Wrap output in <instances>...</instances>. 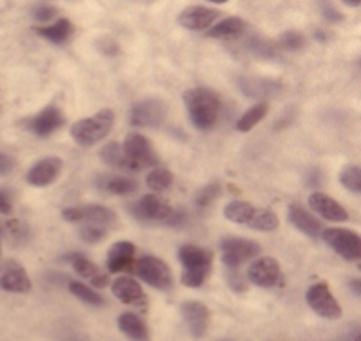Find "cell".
<instances>
[{"mask_svg": "<svg viewBox=\"0 0 361 341\" xmlns=\"http://www.w3.org/2000/svg\"><path fill=\"white\" fill-rule=\"evenodd\" d=\"M100 158H102V162H106L107 166L129 169L128 162H126V156H123L122 144H118V142H111V144L104 145L102 149H100Z\"/></svg>", "mask_w": 361, "mask_h": 341, "instance_id": "cell-30", "label": "cell"}, {"mask_svg": "<svg viewBox=\"0 0 361 341\" xmlns=\"http://www.w3.org/2000/svg\"><path fill=\"white\" fill-rule=\"evenodd\" d=\"M135 273L154 289L166 290L173 285V274H171L169 265L158 256H142L140 260L135 261Z\"/></svg>", "mask_w": 361, "mask_h": 341, "instance_id": "cell-7", "label": "cell"}, {"mask_svg": "<svg viewBox=\"0 0 361 341\" xmlns=\"http://www.w3.org/2000/svg\"><path fill=\"white\" fill-rule=\"evenodd\" d=\"M0 256H2V229H0Z\"/></svg>", "mask_w": 361, "mask_h": 341, "instance_id": "cell-43", "label": "cell"}, {"mask_svg": "<svg viewBox=\"0 0 361 341\" xmlns=\"http://www.w3.org/2000/svg\"><path fill=\"white\" fill-rule=\"evenodd\" d=\"M131 214L140 222H169L173 218L174 209L158 194H144L138 202L131 205Z\"/></svg>", "mask_w": 361, "mask_h": 341, "instance_id": "cell-10", "label": "cell"}, {"mask_svg": "<svg viewBox=\"0 0 361 341\" xmlns=\"http://www.w3.org/2000/svg\"><path fill=\"white\" fill-rule=\"evenodd\" d=\"M278 46L281 49H287V51H296V49H302L305 46V37L298 31H287L278 39Z\"/></svg>", "mask_w": 361, "mask_h": 341, "instance_id": "cell-34", "label": "cell"}, {"mask_svg": "<svg viewBox=\"0 0 361 341\" xmlns=\"http://www.w3.org/2000/svg\"><path fill=\"white\" fill-rule=\"evenodd\" d=\"M259 251H262L259 243L252 242V240L229 236L221 242V260L227 269L236 271L242 264L256 258Z\"/></svg>", "mask_w": 361, "mask_h": 341, "instance_id": "cell-8", "label": "cell"}, {"mask_svg": "<svg viewBox=\"0 0 361 341\" xmlns=\"http://www.w3.org/2000/svg\"><path fill=\"white\" fill-rule=\"evenodd\" d=\"M310 209L329 222H347L348 213L338 200L331 198L325 192H312L309 197Z\"/></svg>", "mask_w": 361, "mask_h": 341, "instance_id": "cell-21", "label": "cell"}, {"mask_svg": "<svg viewBox=\"0 0 361 341\" xmlns=\"http://www.w3.org/2000/svg\"><path fill=\"white\" fill-rule=\"evenodd\" d=\"M66 222H85L87 225H113L116 214L104 205H80V207H66L62 211Z\"/></svg>", "mask_w": 361, "mask_h": 341, "instance_id": "cell-13", "label": "cell"}, {"mask_svg": "<svg viewBox=\"0 0 361 341\" xmlns=\"http://www.w3.org/2000/svg\"><path fill=\"white\" fill-rule=\"evenodd\" d=\"M118 328L131 341H151V333L140 316L135 312H122L118 316Z\"/></svg>", "mask_w": 361, "mask_h": 341, "instance_id": "cell-24", "label": "cell"}, {"mask_svg": "<svg viewBox=\"0 0 361 341\" xmlns=\"http://www.w3.org/2000/svg\"><path fill=\"white\" fill-rule=\"evenodd\" d=\"M15 169V158L8 153L0 151V176L9 175Z\"/></svg>", "mask_w": 361, "mask_h": 341, "instance_id": "cell-37", "label": "cell"}, {"mask_svg": "<svg viewBox=\"0 0 361 341\" xmlns=\"http://www.w3.org/2000/svg\"><path fill=\"white\" fill-rule=\"evenodd\" d=\"M173 180L174 178L171 170L157 167V169L149 173L147 178H145V184H147V187L153 192H166L173 185Z\"/></svg>", "mask_w": 361, "mask_h": 341, "instance_id": "cell-28", "label": "cell"}, {"mask_svg": "<svg viewBox=\"0 0 361 341\" xmlns=\"http://www.w3.org/2000/svg\"><path fill=\"white\" fill-rule=\"evenodd\" d=\"M35 33L42 37V39L49 40L55 46H64L71 40L73 33H75V26H73L71 22L68 18H59L49 26H40L35 27Z\"/></svg>", "mask_w": 361, "mask_h": 341, "instance_id": "cell-25", "label": "cell"}, {"mask_svg": "<svg viewBox=\"0 0 361 341\" xmlns=\"http://www.w3.org/2000/svg\"><path fill=\"white\" fill-rule=\"evenodd\" d=\"M56 8L49 4H39L33 8V17L40 22H46V20H51V18L56 17Z\"/></svg>", "mask_w": 361, "mask_h": 341, "instance_id": "cell-36", "label": "cell"}, {"mask_svg": "<svg viewBox=\"0 0 361 341\" xmlns=\"http://www.w3.org/2000/svg\"><path fill=\"white\" fill-rule=\"evenodd\" d=\"M247 278H249V282L258 287H264V289H271V287L283 283L280 261L272 256H264V258L252 261V265L247 271Z\"/></svg>", "mask_w": 361, "mask_h": 341, "instance_id": "cell-12", "label": "cell"}, {"mask_svg": "<svg viewBox=\"0 0 361 341\" xmlns=\"http://www.w3.org/2000/svg\"><path fill=\"white\" fill-rule=\"evenodd\" d=\"M224 216L229 222L240 223V225L251 227L255 230H264V232H272L280 225V220L272 211L256 207L249 202L234 200L224 207Z\"/></svg>", "mask_w": 361, "mask_h": 341, "instance_id": "cell-3", "label": "cell"}, {"mask_svg": "<svg viewBox=\"0 0 361 341\" xmlns=\"http://www.w3.org/2000/svg\"><path fill=\"white\" fill-rule=\"evenodd\" d=\"M245 27L247 24L240 17H229L211 27L207 37H211V39H234V37L242 35Z\"/></svg>", "mask_w": 361, "mask_h": 341, "instance_id": "cell-26", "label": "cell"}, {"mask_svg": "<svg viewBox=\"0 0 361 341\" xmlns=\"http://www.w3.org/2000/svg\"><path fill=\"white\" fill-rule=\"evenodd\" d=\"M180 311H182L183 321L188 323L191 336L204 337L209 328V321H211V312H209L207 305L202 302L189 299V302H183L180 305Z\"/></svg>", "mask_w": 361, "mask_h": 341, "instance_id": "cell-17", "label": "cell"}, {"mask_svg": "<svg viewBox=\"0 0 361 341\" xmlns=\"http://www.w3.org/2000/svg\"><path fill=\"white\" fill-rule=\"evenodd\" d=\"M69 290L75 298H78L80 302L87 303V305H93V307H102L104 298L98 292H94L93 289H90L87 285H84L82 282H71L69 283Z\"/></svg>", "mask_w": 361, "mask_h": 341, "instance_id": "cell-31", "label": "cell"}, {"mask_svg": "<svg viewBox=\"0 0 361 341\" xmlns=\"http://www.w3.org/2000/svg\"><path fill=\"white\" fill-rule=\"evenodd\" d=\"M135 243H113L109 251H107V271H109V273H131V271H135Z\"/></svg>", "mask_w": 361, "mask_h": 341, "instance_id": "cell-19", "label": "cell"}, {"mask_svg": "<svg viewBox=\"0 0 361 341\" xmlns=\"http://www.w3.org/2000/svg\"><path fill=\"white\" fill-rule=\"evenodd\" d=\"M218 17H220L218 9L207 8V6H191L178 15V22L180 26L189 31H204L209 26H213Z\"/></svg>", "mask_w": 361, "mask_h": 341, "instance_id": "cell-20", "label": "cell"}, {"mask_svg": "<svg viewBox=\"0 0 361 341\" xmlns=\"http://www.w3.org/2000/svg\"><path fill=\"white\" fill-rule=\"evenodd\" d=\"M13 213V205L11 200L4 191H0V214H11Z\"/></svg>", "mask_w": 361, "mask_h": 341, "instance_id": "cell-40", "label": "cell"}, {"mask_svg": "<svg viewBox=\"0 0 361 341\" xmlns=\"http://www.w3.org/2000/svg\"><path fill=\"white\" fill-rule=\"evenodd\" d=\"M305 299L307 305H309L316 314L325 318V320H340L341 314H343L340 303L334 298L331 287L325 282L314 283V285L310 287V289L307 290Z\"/></svg>", "mask_w": 361, "mask_h": 341, "instance_id": "cell-9", "label": "cell"}, {"mask_svg": "<svg viewBox=\"0 0 361 341\" xmlns=\"http://www.w3.org/2000/svg\"><path fill=\"white\" fill-rule=\"evenodd\" d=\"M340 182L345 189L357 194L361 191V170L357 166H347L341 169Z\"/></svg>", "mask_w": 361, "mask_h": 341, "instance_id": "cell-33", "label": "cell"}, {"mask_svg": "<svg viewBox=\"0 0 361 341\" xmlns=\"http://www.w3.org/2000/svg\"><path fill=\"white\" fill-rule=\"evenodd\" d=\"M229 285L233 287L236 292H243V290H247L245 280H242V274H238V273L229 274Z\"/></svg>", "mask_w": 361, "mask_h": 341, "instance_id": "cell-38", "label": "cell"}, {"mask_svg": "<svg viewBox=\"0 0 361 341\" xmlns=\"http://www.w3.org/2000/svg\"><path fill=\"white\" fill-rule=\"evenodd\" d=\"M0 289L6 292H15V294H27L33 285L27 276L26 269L17 261H9L0 271Z\"/></svg>", "mask_w": 361, "mask_h": 341, "instance_id": "cell-18", "label": "cell"}, {"mask_svg": "<svg viewBox=\"0 0 361 341\" xmlns=\"http://www.w3.org/2000/svg\"><path fill=\"white\" fill-rule=\"evenodd\" d=\"M345 4H347V6H353V8H356V6H360L361 2H360V0H347Z\"/></svg>", "mask_w": 361, "mask_h": 341, "instance_id": "cell-41", "label": "cell"}, {"mask_svg": "<svg viewBox=\"0 0 361 341\" xmlns=\"http://www.w3.org/2000/svg\"><path fill=\"white\" fill-rule=\"evenodd\" d=\"M183 104L196 129L207 131L216 124L221 111V100L216 91L209 87H191L183 93Z\"/></svg>", "mask_w": 361, "mask_h": 341, "instance_id": "cell-1", "label": "cell"}, {"mask_svg": "<svg viewBox=\"0 0 361 341\" xmlns=\"http://www.w3.org/2000/svg\"><path fill=\"white\" fill-rule=\"evenodd\" d=\"M322 11H323V17L327 18V20H332V22H340L341 18H343V15L340 13V11H338V9L334 8V6H323L322 8Z\"/></svg>", "mask_w": 361, "mask_h": 341, "instance_id": "cell-39", "label": "cell"}, {"mask_svg": "<svg viewBox=\"0 0 361 341\" xmlns=\"http://www.w3.org/2000/svg\"><path fill=\"white\" fill-rule=\"evenodd\" d=\"M111 290L118 302H122L123 305H131V307L138 309L142 312H147L149 309V299L145 296L144 289L136 280L129 276H120L116 278L113 285H111Z\"/></svg>", "mask_w": 361, "mask_h": 341, "instance_id": "cell-15", "label": "cell"}, {"mask_svg": "<svg viewBox=\"0 0 361 341\" xmlns=\"http://www.w3.org/2000/svg\"><path fill=\"white\" fill-rule=\"evenodd\" d=\"M66 122V116L62 113L59 106L55 104H49L39 111L37 115L30 116V118L24 120V128L30 129L33 135L40 138H47L49 135H53L55 131H59Z\"/></svg>", "mask_w": 361, "mask_h": 341, "instance_id": "cell-11", "label": "cell"}, {"mask_svg": "<svg viewBox=\"0 0 361 341\" xmlns=\"http://www.w3.org/2000/svg\"><path fill=\"white\" fill-rule=\"evenodd\" d=\"M166 118L167 106L160 99H145L131 109V124L135 128H158Z\"/></svg>", "mask_w": 361, "mask_h": 341, "instance_id": "cell-14", "label": "cell"}, {"mask_svg": "<svg viewBox=\"0 0 361 341\" xmlns=\"http://www.w3.org/2000/svg\"><path fill=\"white\" fill-rule=\"evenodd\" d=\"M323 240L347 261H357L361 256V240L356 230L343 227H329L322 232Z\"/></svg>", "mask_w": 361, "mask_h": 341, "instance_id": "cell-6", "label": "cell"}, {"mask_svg": "<svg viewBox=\"0 0 361 341\" xmlns=\"http://www.w3.org/2000/svg\"><path fill=\"white\" fill-rule=\"evenodd\" d=\"M269 113V104L267 102H258L256 106H252L251 109H247L240 120L236 122V129L240 132H249L255 125H258L262 120L265 118V115Z\"/></svg>", "mask_w": 361, "mask_h": 341, "instance_id": "cell-27", "label": "cell"}, {"mask_svg": "<svg viewBox=\"0 0 361 341\" xmlns=\"http://www.w3.org/2000/svg\"><path fill=\"white\" fill-rule=\"evenodd\" d=\"M115 124V113L111 109H100L93 116L82 118L71 125V137L82 147H93L109 135Z\"/></svg>", "mask_w": 361, "mask_h": 341, "instance_id": "cell-4", "label": "cell"}, {"mask_svg": "<svg viewBox=\"0 0 361 341\" xmlns=\"http://www.w3.org/2000/svg\"><path fill=\"white\" fill-rule=\"evenodd\" d=\"M287 216L298 230H302L303 235L310 236V238H318L319 232H322V223L318 222V218L312 216L302 205H290Z\"/></svg>", "mask_w": 361, "mask_h": 341, "instance_id": "cell-23", "label": "cell"}, {"mask_svg": "<svg viewBox=\"0 0 361 341\" xmlns=\"http://www.w3.org/2000/svg\"><path fill=\"white\" fill-rule=\"evenodd\" d=\"M213 252L198 245H183L178 251V260L182 264V283L191 289H198L207 282L213 271Z\"/></svg>", "mask_w": 361, "mask_h": 341, "instance_id": "cell-2", "label": "cell"}, {"mask_svg": "<svg viewBox=\"0 0 361 341\" xmlns=\"http://www.w3.org/2000/svg\"><path fill=\"white\" fill-rule=\"evenodd\" d=\"M220 194H221V185L218 184V182L205 185V187H202L200 191H198V194H196L195 198L196 207H198V209H207V207H211V205L220 198Z\"/></svg>", "mask_w": 361, "mask_h": 341, "instance_id": "cell-32", "label": "cell"}, {"mask_svg": "<svg viewBox=\"0 0 361 341\" xmlns=\"http://www.w3.org/2000/svg\"><path fill=\"white\" fill-rule=\"evenodd\" d=\"M64 162L59 156H47L35 163L26 175V182L33 187H47L53 182H56L62 173Z\"/></svg>", "mask_w": 361, "mask_h": 341, "instance_id": "cell-16", "label": "cell"}, {"mask_svg": "<svg viewBox=\"0 0 361 341\" xmlns=\"http://www.w3.org/2000/svg\"><path fill=\"white\" fill-rule=\"evenodd\" d=\"M122 151L128 167L131 170L157 167L158 162H160L153 144L149 142V138H145L144 135H138V132H131V135L126 137L122 144Z\"/></svg>", "mask_w": 361, "mask_h": 341, "instance_id": "cell-5", "label": "cell"}, {"mask_svg": "<svg viewBox=\"0 0 361 341\" xmlns=\"http://www.w3.org/2000/svg\"><path fill=\"white\" fill-rule=\"evenodd\" d=\"M107 192L111 194H116V197H128L133 192L138 191V184H136L133 178H122V176H113V178H107L106 184L102 185Z\"/></svg>", "mask_w": 361, "mask_h": 341, "instance_id": "cell-29", "label": "cell"}, {"mask_svg": "<svg viewBox=\"0 0 361 341\" xmlns=\"http://www.w3.org/2000/svg\"><path fill=\"white\" fill-rule=\"evenodd\" d=\"M68 260L71 261L75 273H77L80 278H84V280H87L91 285L98 287V289H104V287H107V283H109V276H107L106 271H102L97 264H93L91 260H87L84 254H78V252H75V254L68 256Z\"/></svg>", "mask_w": 361, "mask_h": 341, "instance_id": "cell-22", "label": "cell"}, {"mask_svg": "<svg viewBox=\"0 0 361 341\" xmlns=\"http://www.w3.org/2000/svg\"><path fill=\"white\" fill-rule=\"evenodd\" d=\"M353 289H354V292H356V294H360V283H357V280H354V282H353Z\"/></svg>", "mask_w": 361, "mask_h": 341, "instance_id": "cell-42", "label": "cell"}, {"mask_svg": "<svg viewBox=\"0 0 361 341\" xmlns=\"http://www.w3.org/2000/svg\"><path fill=\"white\" fill-rule=\"evenodd\" d=\"M80 238L87 243H98L106 238V229L98 225H85L80 230Z\"/></svg>", "mask_w": 361, "mask_h": 341, "instance_id": "cell-35", "label": "cell"}]
</instances>
